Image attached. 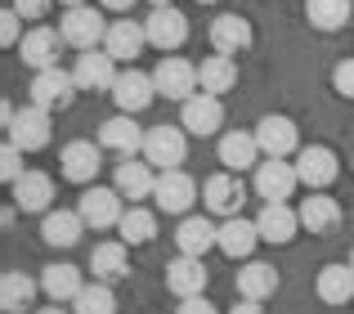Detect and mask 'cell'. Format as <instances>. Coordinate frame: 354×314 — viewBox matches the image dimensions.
Listing matches in <instances>:
<instances>
[{
    "instance_id": "ffe728a7",
    "label": "cell",
    "mask_w": 354,
    "mask_h": 314,
    "mask_svg": "<svg viewBox=\"0 0 354 314\" xmlns=\"http://www.w3.org/2000/svg\"><path fill=\"white\" fill-rule=\"evenodd\" d=\"M63 32H54V27H32V32L23 36V45H18V54H23V63L32 72L41 68H59V54H63Z\"/></svg>"
},
{
    "instance_id": "7bdbcfd3",
    "label": "cell",
    "mask_w": 354,
    "mask_h": 314,
    "mask_svg": "<svg viewBox=\"0 0 354 314\" xmlns=\"http://www.w3.org/2000/svg\"><path fill=\"white\" fill-rule=\"evenodd\" d=\"M175 314H220V310L211 306L207 297H184V301H180V310H175Z\"/></svg>"
},
{
    "instance_id": "44dd1931",
    "label": "cell",
    "mask_w": 354,
    "mask_h": 314,
    "mask_svg": "<svg viewBox=\"0 0 354 314\" xmlns=\"http://www.w3.org/2000/svg\"><path fill=\"white\" fill-rule=\"evenodd\" d=\"M220 166L225 171H247V166H260V140H256V131H225L220 135Z\"/></svg>"
},
{
    "instance_id": "603a6c76",
    "label": "cell",
    "mask_w": 354,
    "mask_h": 314,
    "mask_svg": "<svg viewBox=\"0 0 354 314\" xmlns=\"http://www.w3.org/2000/svg\"><path fill=\"white\" fill-rule=\"evenodd\" d=\"M144 45H148V32H144V23H135V18H121V23H108L104 50L113 54L117 63H135L139 54H144Z\"/></svg>"
},
{
    "instance_id": "f907efd6",
    "label": "cell",
    "mask_w": 354,
    "mask_h": 314,
    "mask_svg": "<svg viewBox=\"0 0 354 314\" xmlns=\"http://www.w3.org/2000/svg\"><path fill=\"white\" fill-rule=\"evenodd\" d=\"M350 265H354V252H350Z\"/></svg>"
},
{
    "instance_id": "cb8c5ba5",
    "label": "cell",
    "mask_w": 354,
    "mask_h": 314,
    "mask_svg": "<svg viewBox=\"0 0 354 314\" xmlns=\"http://www.w3.org/2000/svg\"><path fill=\"white\" fill-rule=\"evenodd\" d=\"M251 41H256V32H251V23L242 14H220L216 23H211V50L216 54H238L251 50Z\"/></svg>"
},
{
    "instance_id": "5bb4252c",
    "label": "cell",
    "mask_w": 354,
    "mask_h": 314,
    "mask_svg": "<svg viewBox=\"0 0 354 314\" xmlns=\"http://www.w3.org/2000/svg\"><path fill=\"white\" fill-rule=\"evenodd\" d=\"M256 140H260V153L265 157H292L301 153V131H296L292 117L283 113H269L256 122Z\"/></svg>"
},
{
    "instance_id": "4dcf8cb0",
    "label": "cell",
    "mask_w": 354,
    "mask_h": 314,
    "mask_svg": "<svg viewBox=\"0 0 354 314\" xmlns=\"http://www.w3.org/2000/svg\"><path fill=\"white\" fill-rule=\"evenodd\" d=\"M81 288H86V274H81L77 265H68V261H63V265H45V270H41V292L50 301H59V306H63V301H77Z\"/></svg>"
},
{
    "instance_id": "83f0119b",
    "label": "cell",
    "mask_w": 354,
    "mask_h": 314,
    "mask_svg": "<svg viewBox=\"0 0 354 314\" xmlns=\"http://www.w3.org/2000/svg\"><path fill=\"white\" fill-rule=\"evenodd\" d=\"M341 202L328 198V193H310V198L301 202V229H310V234H337L341 229Z\"/></svg>"
},
{
    "instance_id": "60d3db41",
    "label": "cell",
    "mask_w": 354,
    "mask_h": 314,
    "mask_svg": "<svg viewBox=\"0 0 354 314\" xmlns=\"http://www.w3.org/2000/svg\"><path fill=\"white\" fill-rule=\"evenodd\" d=\"M18 23H23V14H18L14 5H5V14H0V45H5V50L18 45Z\"/></svg>"
},
{
    "instance_id": "f6af8a7d",
    "label": "cell",
    "mask_w": 354,
    "mask_h": 314,
    "mask_svg": "<svg viewBox=\"0 0 354 314\" xmlns=\"http://www.w3.org/2000/svg\"><path fill=\"white\" fill-rule=\"evenodd\" d=\"M99 5H104V9H117V14H130V9H135V0H99Z\"/></svg>"
},
{
    "instance_id": "8fae6325",
    "label": "cell",
    "mask_w": 354,
    "mask_h": 314,
    "mask_svg": "<svg viewBox=\"0 0 354 314\" xmlns=\"http://www.w3.org/2000/svg\"><path fill=\"white\" fill-rule=\"evenodd\" d=\"M153 202L157 211H166V216H184V211L198 202V180H193L189 171H162L157 175V189H153Z\"/></svg>"
},
{
    "instance_id": "4fadbf2b",
    "label": "cell",
    "mask_w": 354,
    "mask_h": 314,
    "mask_svg": "<svg viewBox=\"0 0 354 314\" xmlns=\"http://www.w3.org/2000/svg\"><path fill=\"white\" fill-rule=\"evenodd\" d=\"M59 166H63V180H72V184H95V175L104 171V144H95V140H72V144H63Z\"/></svg>"
},
{
    "instance_id": "c3c4849f",
    "label": "cell",
    "mask_w": 354,
    "mask_h": 314,
    "mask_svg": "<svg viewBox=\"0 0 354 314\" xmlns=\"http://www.w3.org/2000/svg\"><path fill=\"white\" fill-rule=\"evenodd\" d=\"M63 5H68V9H72V5H86V0H63Z\"/></svg>"
},
{
    "instance_id": "7402d4cb",
    "label": "cell",
    "mask_w": 354,
    "mask_h": 314,
    "mask_svg": "<svg viewBox=\"0 0 354 314\" xmlns=\"http://www.w3.org/2000/svg\"><path fill=\"white\" fill-rule=\"evenodd\" d=\"M256 225H260V238H265V243L283 247V243H292L296 229H301V211H292L287 202H265Z\"/></svg>"
},
{
    "instance_id": "e575fe53",
    "label": "cell",
    "mask_w": 354,
    "mask_h": 314,
    "mask_svg": "<svg viewBox=\"0 0 354 314\" xmlns=\"http://www.w3.org/2000/svg\"><path fill=\"white\" fill-rule=\"evenodd\" d=\"M278 292V270L274 265H265V261H247L238 270V297H247V301H265V297H274Z\"/></svg>"
},
{
    "instance_id": "bcb514c9",
    "label": "cell",
    "mask_w": 354,
    "mask_h": 314,
    "mask_svg": "<svg viewBox=\"0 0 354 314\" xmlns=\"http://www.w3.org/2000/svg\"><path fill=\"white\" fill-rule=\"evenodd\" d=\"M36 314H68V310H59V301H54V306H50V310H36Z\"/></svg>"
},
{
    "instance_id": "e0dca14e",
    "label": "cell",
    "mask_w": 354,
    "mask_h": 314,
    "mask_svg": "<svg viewBox=\"0 0 354 314\" xmlns=\"http://www.w3.org/2000/svg\"><path fill=\"white\" fill-rule=\"evenodd\" d=\"M296 171H301L305 189L319 193V189H328V184L341 175V162H337V153H332L328 144H310V149L296 153Z\"/></svg>"
},
{
    "instance_id": "f35d334b",
    "label": "cell",
    "mask_w": 354,
    "mask_h": 314,
    "mask_svg": "<svg viewBox=\"0 0 354 314\" xmlns=\"http://www.w3.org/2000/svg\"><path fill=\"white\" fill-rule=\"evenodd\" d=\"M18 162H23V149H18L14 140H5V149H0V180H5L9 189H14L18 175H23V166H18Z\"/></svg>"
},
{
    "instance_id": "d590c367",
    "label": "cell",
    "mask_w": 354,
    "mask_h": 314,
    "mask_svg": "<svg viewBox=\"0 0 354 314\" xmlns=\"http://www.w3.org/2000/svg\"><path fill=\"white\" fill-rule=\"evenodd\" d=\"M354 0H305V18L319 32H341L346 23H354Z\"/></svg>"
},
{
    "instance_id": "816d5d0a",
    "label": "cell",
    "mask_w": 354,
    "mask_h": 314,
    "mask_svg": "<svg viewBox=\"0 0 354 314\" xmlns=\"http://www.w3.org/2000/svg\"><path fill=\"white\" fill-rule=\"evenodd\" d=\"M350 166H354V157H350Z\"/></svg>"
},
{
    "instance_id": "ee69618b",
    "label": "cell",
    "mask_w": 354,
    "mask_h": 314,
    "mask_svg": "<svg viewBox=\"0 0 354 314\" xmlns=\"http://www.w3.org/2000/svg\"><path fill=\"white\" fill-rule=\"evenodd\" d=\"M229 314H265V310H260V301H247V297H242V301H238V306L229 310Z\"/></svg>"
},
{
    "instance_id": "2e32d148",
    "label": "cell",
    "mask_w": 354,
    "mask_h": 314,
    "mask_svg": "<svg viewBox=\"0 0 354 314\" xmlns=\"http://www.w3.org/2000/svg\"><path fill=\"white\" fill-rule=\"evenodd\" d=\"M144 126L135 122V113H117V117H108L104 126H99V144H104L108 153H117V157H139L144 153Z\"/></svg>"
},
{
    "instance_id": "5b68a950",
    "label": "cell",
    "mask_w": 354,
    "mask_h": 314,
    "mask_svg": "<svg viewBox=\"0 0 354 314\" xmlns=\"http://www.w3.org/2000/svg\"><path fill=\"white\" fill-rule=\"evenodd\" d=\"M121 193L117 189H99V184H86V193L77 198V211L81 220H86V229H117L121 216H126V207H121Z\"/></svg>"
},
{
    "instance_id": "b9f144b4",
    "label": "cell",
    "mask_w": 354,
    "mask_h": 314,
    "mask_svg": "<svg viewBox=\"0 0 354 314\" xmlns=\"http://www.w3.org/2000/svg\"><path fill=\"white\" fill-rule=\"evenodd\" d=\"M9 5H14L18 14L27 18V23H41V18L50 14V5H54V0H9Z\"/></svg>"
},
{
    "instance_id": "8992f818",
    "label": "cell",
    "mask_w": 354,
    "mask_h": 314,
    "mask_svg": "<svg viewBox=\"0 0 354 314\" xmlns=\"http://www.w3.org/2000/svg\"><path fill=\"white\" fill-rule=\"evenodd\" d=\"M108 95H113L117 113H135V117H139V113H144V108L157 99V81H153V72H139L135 63H130V68L117 72V86L108 90Z\"/></svg>"
},
{
    "instance_id": "8d00e7d4",
    "label": "cell",
    "mask_w": 354,
    "mask_h": 314,
    "mask_svg": "<svg viewBox=\"0 0 354 314\" xmlns=\"http://www.w3.org/2000/svg\"><path fill=\"white\" fill-rule=\"evenodd\" d=\"M117 234H121V243L144 247V243H153V238H157V216H153V211H144V207H130L126 216H121Z\"/></svg>"
},
{
    "instance_id": "ab89813d",
    "label": "cell",
    "mask_w": 354,
    "mask_h": 314,
    "mask_svg": "<svg viewBox=\"0 0 354 314\" xmlns=\"http://www.w3.org/2000/svg\"><path fill=\"white\" fill-rule=\"evenodd\" d=\"M332 90H337L341 99H354V59H341L337 68H332Z\"/></svg>"
},
{
    "instance_id": "9c48e42d",
    "label": "cell",
    "mask_w": 354,
    "mask_h": 314,
    "mask_svg": "<svg viewBox=\"0 0 354 314\" xmlns=\"http://www.w3.org/2000/svg\"><path fill=\"white\" fill-rule=\"evenodd\" d=\"M180 126L189 135H198V140H207V135H220V126H225V104H220V95H189L180 104Z\"/></svg>"
},
{
    "instance_id": "52a82bcc",
    "label": "cell",
    "mask_w": 354,
    "mask_h": 314,
    "mask_svg": "<svg viewBox=\"0 0 354 314\" xmlns=\"http://www.w3.org/2000/svg\"><path fill=\"white\" fill-rule=\"evenodd\" d=\"M296 189H301V171H296V162H287V157H265V162L256 166L260 202H287Z\"/></svg>"
},
{
    "instance_id": "9a60e30c",
    "label": "cell",
    "mask_w": 354,
    "mask_h": 314,
    "mask_svg": "<svg viewBox=\"0 0 354 314\" xmlns=\"http://www.w3.org/2000/svg\"><path fill=\"white\" fill-rule=\"evenodd\" d=\"M144 32H148V45H157V50H180L184 41H189V18L180 14L175 5H157L153 14L144 18Z\"/></svg>"
},
{
    "instance_id": "6da1fadb",
    "label": "cell",
    "mask_w": 354,
    "mask_h": 314,
    "mask_svg": "<svg viewBox=\"0 0 354 314\" xmlns=\"http://www.w3.org/2000/svg\"><path fill=\"white\" fill-rule=\"evenodd\" d=\"M77 77L63 68H41L32 77V86H27V95H32V104H41L45 113H68L72 99H77Z\"/></svg>"
},
{
    "instance_id": "30bf717a",
    "label": "cell",
    "mask_w": 354,
    "mask_h": 314,
    "mask_svg": "<svg viewBox=\"0 0 354 314\" xmlns=\"http://www.w3.org/2000/svg\"><path fill=\"white\" fill-rule=\"evenodd\" d=\"M113 189L126 202L153 198V189H157V166L148 162V157H121V162L113 166Z\"/></svg>"
},
{
    "instance_id": "ba28073f",
    "label": "cell",
    "mask_w": 354,
    "mask_h": 314,
    "mask_svg": "<svg viewBox=\"0 0 354 314\" xmlns=\"http://www.w3.org/2000/svg\"><path fill=\"white\" fill-rule=\"evenodd\" d=\"M202 202H207L211 216L229 220V216H242V202H247V184L238 180V171H216L207 184H202Z\"/></svg>"
},
{
    "instance_id": "d4e9b609",
    "label": "cell",
    "mask_w": 354,
    "mask_h": 314,
    "mask_svg": "<svg viewBox=\"0 0 354 314\" xmlns=\"http://www.w3.org/2000/svg\"><path fill=\"white\" fill-rule=\"evenodd\" d=\"M256 243H265L260 238V225L256 220H242V216H229L225 225H220V252L229 256V261H247L251 252H256Z\"/></svg>"
},
{
    "instance_id": "681fc988",
    "label": "cell",
    "mask_w": 354,
    "mask_h": 314,
    "mask_svg": "<svg viewBox=\"0 0 354 314\" xmlns=\"http://www.w3.org/2000/svg\"><path fill=\"white\" fill-rule=\"evenodd\" d=\"M198 5H216V0H198Z\"/></svg>"
},
{
    "instance_id": "f1b7e54d",
    "label": "cell",
    "mask_w": 354,
    "mask_h": 314,
    "mask_svg": "<svg viewBox=\"0 0 354 314\" xmlns=\"http://www.w3.org/2000/svg\"><path fill=\"white\" fill-rule=\"evenodd\" d=\"M314 292H319L323 306H350L354 301V265H323L319 279H314Z\"/></svg>"
},
{
    "instance_id": "3957f363",
    "label": "cell",
    "mask_w": 354,
    "mask_h": 314,
    "mask_svg": "<svg viewBox=\"0 0 354 314\" xmlns=\"http://www.w3.org/2000/svg\"><path fill=\"white\" fill-rule=\"evenodd\" d=\"M59 32H63V41L77 45V50H99L104 36H108V18L99 14L95 5H72L68 14H63Z\"/></svg>"
},
{
    "instance_id": "d6986e66",
    "label": "cell",
    "mask_w": 354,
    "mask_h": 314,
    "mask_svg": "<svg viewBox=\"0 0 354 314\" xmlns=\"http://www.w3.org/2000/svg\"><path fill=\"white\" fill-rule=\"evenodd\" d=\"M207 261H202V256H175L171 265H166V288H171V297H202V292H207Z\"/></svg>"
},
{
    "instance_id": "7dc6e473",
    "label": "cell",
    "mask_w": 354,
    "mask_h": 314,
    "mask_svg": "<svg viewBox=\"0 0 354 314\" xmlns=\"http://www.w3.org/2000/svg\"><path fill=\"white\" fill-rule=\"evenodd\" d=\"M148 5H153V9H157V5H175V0H148Z\"/></svg>"
},
{
    "instance_id": "836d02e7",
    "label": "cell",
    "mask_w": 354,
    "mask_h": 314,
    "mask_svg": "<svg viewBox=\"0 0 354 314\" xmlns=\"http://www.w3.org/2000/svg\"><path fill=\"white\" fill-rule=\"evenodd\" d=\"M36 292H41V283L27 279L23 270H5V274H0V310H5V314H23V310H32Z\"/></svg>"
},
{
    "instance_id": "d6a6232c",
    "label": "cell",
    "mask_w": 354,
    "mask_h": 314,
    "mask_svg": "<svg viewBox=\"0 0 354 314\" xmlns=\"http://www.w3.org/2000/svg\"><path fill=\"white\" fill-rule=\"evenodd\" d=\"M81 234H86L81 211H45V220H41V243H50V247H77Z\"/></svg>"
},
{
    "instance_id": "484cf974",
    "label": "cell",
    "mask_w": 354,
    "mask_h": 314,
    "mask_svg": "<svg viewBox=\"0 0 354 314\" xmlns=\"http://www.w3.org/2000/svg\"><path fill=\"white\" fill-rule=\"evenodd\" d=\"M50 202H54V180L45 171H23V175H18V184H14V207L18 211H36V216H45V211H54Z\"/></svg>"
},
{
    "instance_id": "7a4b0ae2",
    "label": "cell",
    "mask_w": 354,
    "mask_h": 314,
    "mask_svg": "<svg viewBox=\"0 0 354 314\" xmlns=\"http://www.w3.org/2000/svg\"><path fill=\"white\" fill-rule=\"evenodd\" d=\"M139 157H148L157 171H175V166H184V157H189V131H184V126H148L144 153Z\"/></svg>"
},
{
    "instance_id": "ac0fdd59",
    "label": "cell",
    "mask_w": 354,
    "mask_h": 314,
    "mask_svg": "<svg viewBox=\"0 0 354 314\" xmlns=\"http://www.w3.org/2000/svg\"><path fill=\"white\" fill-rule=\"evenodd\" d=\"M153 81H157V95H166V99H189V95H198V63H189V59H162L153 68Z\"/></svg>"
},
{
    "instance_id": "1f68e13d",
    "label": "cell",
    "mask_w": 354,
    "mask_h": 314,
    "mask_svg": "<svg viewBox=\"0 0 354 314\" xmlns=\"http://www.w3.org/2000/svg\"><path fill=\"white\" fill-rule=\"evenodd\" d=\"M198 86L207 90V95H229V90L238 86V59L211 50V59L198 63Z\"/></svg>"
},
{
    "instance_id": "74e56055",
    "label": "cell",
    "mask_w": 354,
    "mask_h": 314,
    "mask_svg": "<svg viewBox=\"0 0 354 314\" xmlns=\"http://www.w3.org/2000/svg\"><path fill=\"white\" fill-rule=\"evenodd\" d=\"M72 314H117V292L113 283H86L81 288V297L72 301Z\"/></svg>"
},
{
    "instance_id": "4316f807",
    "label": "cell",
    "mask_w": 354,
    "mask_h": 314,
    "mask_svg": "<svg viewBox=\"0 0 354 314\" xmlns=\"http://www.w3.org/2000/svg\"><path fill=\"white\" fill-rule=\"evenodd\" d=\"M216 243H220V225L207 216H184L180 229H175V247L184 256H207Z\"/></svg>"
},
{
    "instance_id": "f546056e",
    "label": "cell",
    "mask_w": 354,
    "mask_h": 314,
    "mask_svg": "<svg viewBox=\"0 0 354 314\" xmlns=\"http://www.w3.org/2000/svg\"><path fill=\"white\" fill-rule=\"evenodd\" d=\"M126 247L130 243H121V238H117V243H99L95 252H90V274H95L99 283H113V288H117V283L130 274V252H126Z\"/></svg>"
},
{
    "instance_id": "277c9868",
    "label": "cell",
    "mask_w": 354,
    "mask_h": 314,
    "mask_svg": "<svg viewBox=\"0 0 354 314\" xmlns=\"http://www.w3.org/2000/svg\"><path fill=\"white\" fill-rule=\"evenodd\" d=\"M117 72H121V63L104 50V45H99V50H81L77 63H72V77H77V86L90 90V95H104V90H113V86H117Z\"/></svg>"
},
{
    "instance_id": "7c38bea8",
    "label": "cell",
    "mask_w": 354,
    "mask_h": 314,
    "mask_svg": "<svg viewBox=\"0 0 354 314\" xmlns=\"http://www.w3.org/2000/svg\"><path fill=\"white\" fill-rule=\"evenodd\" d=\"M50 117H54V113H45L41 104L18 108V113H14V122L5 126V140H14L23 153L45 149V144H50Z\"/></svg>"
}]
</instances>
